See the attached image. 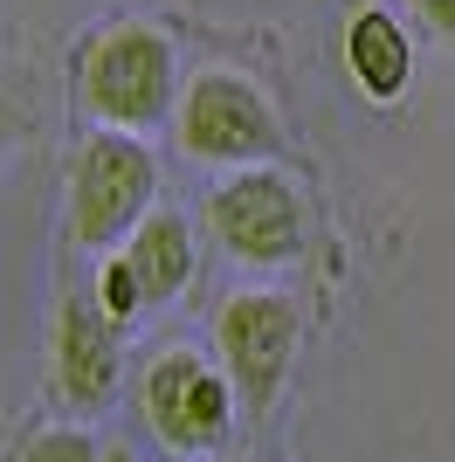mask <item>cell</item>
<instances>
[{
    "mask_svg": "<svg viewBox=\"0 0 455 462\" xmlns=\"http://www.w3.org/2000/svg\"><path fill=\"white\" fill-rule=\"evenodd\" d=\"M345 69L359 83L373 104H394L414 77V42L400 35L394 14H379V7H359V14L345 21Z\"/></svg>",
    "mask_w": 455,
    "mask_h": 462,
    "instance_id": "8",
    "label": "cell"
},
{
    "mask_svg": "<svg viewBox=\"0 0 455 462\" xmlns=\"http://www.w3.org/2000/svg\"><path fill=\"white\" fill-rule=\"evenodd\" d=\"M214 338H221V366L235 380V401L248 414H263L290 373V352H297V304L276 297V290H242V297L221 304Z\"/></svg>",
    "mask_w": 455,
    "mask_h": 462,
    "instance_id": "5",
    "label": "cell"
},
{
    "mask_svg": "<svg viewBox=\"0 0 455 462\" xmlns=\"http://www.w3.org/2000/svg\"><path fill=\"white\" fill-rule=\"evenodd\" d=\"M104 462H138V456H125V448H111V456H104Z\"/></svg>",
    "mask_w": 455,
    "mask_h": 462,
    "instance_id": "14",
    "label": "cell"
},
{
    "mask_svg": "<svg viewBox=\"0 0 455 462\" xmlns=\"http://www.w3.org/2000/svg\"><path fill=\"white\" fill-rule=\"evenodd\" d=\"M208 221L235 263H290L303 249V200L269 166H242L235 180H221Z\"/></svg>",
    "mask_w": 455,
    "mask_h": 462,
    "instance_id": "6",
    "label": "cell"
},
{
    "mask_svg": "<svg viewBox=\"0 0 455 462\" xmlns=\"http://www.w3.org/2000/svg\"><path fill=\"white\" fill-rule=\"evenodd\" d=\"M159 187V166L138 145V132H90V145L70 166V235L83 249H111L145 228V200Z\"/></svg>",
    "mask_w": 455,
    "mask_h": 462,
    "instance_id": "2",
    "label": "cell"
},
{
    "mask_svg": "<svg viewBox=\"0 0 455 462\" xmlns=\"http://www.w3.org/2000/svg\"><path fill=\"white\" fill-rule=\"evenodd\" d=\"M111 386H117L111 318L90 304H62V318H56V393L70 407H104Z\"/></svg>",
    "mask_w": 455,
    "mask_h": 462,
    "instance_id": "7",
    "label": "cell"
},
{
    "mask_svg": "<svg viewBox=\"0 0 455 462\" xmlns=\"http://www.w3.org/2000/svg\"><path fill=\"white\" fill-rule=\"evenodd\" d=\"M145 421L172 456H214L235 421V380L214 373L200 352H166L145 373Z\"/></svg>",
    "mask_w": 455,
    "mask_h": 462,
    "instance_id": "4",
    "label": "cell"
},
{
    "mask_svg": "<svg viewBox=\"0 0 455 462\" xmlns=\"http://www.w3.org/2000/svg\"><path fill=\"white\" fill-rule=\"evenodd\" d=\"M14 462H104V456H97L90 435H76V428H49V435H35V442H21Z\"/></svg>",
    "mask_w": 455,
    "mask_h": 462,
    "instance_id": "10",
    "label": "cell"
},
{
    "mask_svg": "<svg viewBox=\"0 0 455 462\" xmlns=\"http://www.w3.org/2000/svg\"><path fill=\"white\" fill-rule=\"evenodd\" d=\"M7 145H14V104L0 97V152H7Z\"/></svg>",
    "mask_w": 455,
    "mask_h": 462,
    "instance_id": "13",
    "label": "cell"
},
{
    "mask_svg": "<svg viewBox=\"0 0 455 462\" xmlns=\"http://www.w3.org/2000/svg\"><path fill=\"white\" fill-rule=\"evenodd\" d=\"M76 83L111 132H145L172 111V42L145 21H117L83 49Z\"/></svg>",
    "mask_w": 455,
    "mask_h": 462,
    "instance_id": "1",
    "label": "cell"
},
{
    "mask_svg": "<svg viewBox=\"0 0 455 462\" xmlns=\"http://www.w3.org/2000/svg\"><path fill=\"white\" fill-rule=\"evenodd\" d=\"M125 263H132L138 290H145V304H166V297H180L193 276V235L180 214H145V228L132 235V249H125Z\"/></svg>",
    "mask_w": 455,
    "mask_h": 462,
    "instance_id": "9",
    "label": "cell"
},
{
    "mask_svg": "<svg viewBox=\"0 0 455 462\" xmlns=\"http://www.w3.org/2000/svg\"><path fill=\"white\" fill-rule=\"evenodd\" d=\"M132 310H145V290H138L132 263L117 255L111 270H104V318H132Z\"/></svg>",
    "mask_w": 455,
    "mask_h": 462,
    "instance_id": "11",
    "label": "cell"
},
{
    "mask_svg": "<svg viewBox=\"0 0 455 462\" xmlns=\"http://www.w3.org/2000/svg\"><path fill=\"white\" fill-rule=\"evenodd\" d=\"M180 145L193 159H214V166H263L283 145V125L248 77L214 69V77H193L180 90Z\"/></svg>",
    "mask_w": 455,
    "mask_h": 462,
    "instance_id": "3",
    "label": "cell"
},
{
    "mask_svg": "<svg viewBox=\"0 0 455 462\" xmlns=\"http://www.w3.org/2000/svg\"><path fill=\"white\" fill-rule=\"evenodd\" d=\"M414 14L435 28V35H449L455 42V0H414Z\"/></svg>",
    "mask_w": 455,
    "mask_h": 462,
    "instance_id": "12",
    "label": "cell"
}]
</instances>
